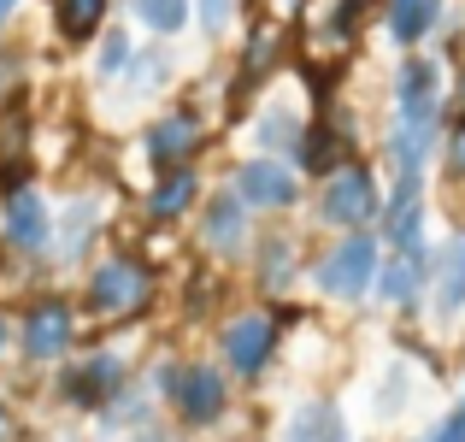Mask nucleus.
<instances>
[{
  "label": "nucleus",
  "mask_w": 465,
  "mask_h": 442,
  "mask_svg": "<svg viewBox=\"0 0 465 442\" xmlns=\"http://www.w3.org/2000/svg\"><path fill=\"white\" fill-rule=\"evenodd\" d=\"M248 213L253 206L242 201L236 189H218L213 201L201 206V242L218 260H242V248H248Z\"/></svg>",
  "instance_id": "nucleus-14"
},
{
  "label": "nucleus",
  "mask_w": 465,
  "mask_h": 442,
  "mask_svg": "<svg viewBox=\"0 0 465 442\" xmlns=\"http://www.w3.org/2000/svg\"><path fill=\"white\" fill-rule=\"evenodd\" d=\"M442 24H448V0H383V35L407 54L436 42Z\"/></svg>",
  "instance_id": "nucleus-15"
},
{
  "label": "nucleus",
  "mask_w": 465,
  "mask_h": 442,
  "mask_svg": "<svg viewBox=\"0 0 465 442\" xmlns=\"http://www.w3.org/2000/svg\"><path fill=\"white\" fill-rule=\"evenodd\" d=\"M389 89H395V118H448V89L436 59H401Z\"/></svg>",
  "instance_id": "nucleus-10"
},
{
  "label": "nucleus",
  "mask_w": 465,
  "mask_h": 442,
  "mask_svg": "<svg viewBox=\"0 0 465 442\" xmlns=\"http://www.w3.org/2000/svg\"><path fill=\"white\" fill-rule=\"evenodd\" d=\"M18 83H24V54H0V106H12V95H18Z\"/></svg>",
  "instance_id": "nucleus-32"
},
{
  "label": "nucleus",
  "mask_w": 465,
  "mask_h": 442,
  "mask_svg": "<svg viewBox=\"0 0 465 442\" xmlns=\"http://www.w3.org/2000/svg\"><path fill=\"white\" fill-rule=\"evenodd\" d=\"M6 431H12V419H6V407H0V442H6Z\"/></svg>",
  "instance_id": "nucleus-38"
},
{
  "label": "nucleus",
  "mask_w": 465,
  "mask_h": 442,
  "mask_svg": "<svg viewBox=\"0 0 465 442\" xmlns=\"http://www.w3.org/2000/svg\"><path fill=\"white\" fill-rule=\"evenodd\" d=\"M360 18H365V0H330L324 35H318V42H324V47H348L353 35H360Z\"/></svg>",
  "instance_id": "nucleus-28"
},
{
  "label": "nucleus",
  "mask_w": 465,
  "mask_h": 442,
  "mask_svg": "<svg viewBox=\"0 0 465 442\" xmlns=\"http://www.w3.org/2000/svg\"><path fill=\"white\" fill-rule=\"evenodd\" d=\"M12 12H18V0H0V24H6V18H12Z\"/></svg>",
  "instance_id": "nucleus-36"
},
{
  "label": "nucleus",
  "mask_w": 465,
  "mask_h": 442,
  "mask_svg": "<svg viewBox=\"0 0 465 442\" xmlns=\"http://www.w3.org/2000/svg\"><path fill=\"white\" fill-rule=\"evenodd\" d=\"M454 118H465V71H460V83H454Z\"/></svg>",
  "instance_id": "nucleus-34"
},
{
  "label": "nucleus",
  "mask_w": 465,
  "mask_h": 442,
  "mask_svg": "<svg viewBox=\"0 0 465 442\" xmlns=\"http://www.w3.org/2000/svg\"><path fill=\"white\" fill-rule=\"evenodd\" d=\"M130 24H142V30L153 35V42H177L183 30H189L194 18V0H124Z\"/></svg>",
  "instance_id": "nucleus-22"
},
{
  "label": "nucleus",
  "mask_w": 465,
  "mask_h": 442,
  "mask_svg": "<svg viewBox=\"0 0 465 442\" xmlns=\"http://www.w3.org/2000/svg\"><path fill=\"white\" fill-rule=\"evenodd\" d=\"M71 337H77V313H71V301H59V295H42V301L24 313L18 348H24V360L47 366V360H59V354L71 348Z\"/></svg>",
  "instance_id": "nucleus-9"
},
{
  "label": "nucleus",
  "mask_w": 465,
  "mask_h": 442,
  "mask_svg": "<svg viewBox=\"0 0 465 442\" xmlns=\"http://www.w3.org/2000/svg\"><path fill=\"white\" fill-rule=\"evenodd\" d=\"M201 142H206V118L194 113V106H171V113H159V118L142 125L136 154H142V166H148V177H165V171H177V166H194Z\"/></svg>",
  "instance_id": "nucleus-2"
},
{
  "label": "nucleus",
  "mask_w": 465,
  "mask_h": 442,
  "mask_svg": "<svg viewBox=\"0 0 465 442\" xmlns=\"http://www.w3.org/2000/svg\"><path fill=\"white\" fill-rule=\"evenodd\" d=\"M348 147H353V125H348V113H336V118L324 113V118H312V125H307V142H301L295 166H301V171H312V177H330L341 159H353Z\"/></svg>",
  "instance_id": "nucleus-16"
},
{
  "label": "nucleus",
  "mask_w": 465,
  "mask_h": 442,
  "mask_svg": "<svg viewBox=\"0 0 465 442\" xmlns=\"http://www.w3.org/2000/svg\"><path fill=\"white\" fill-rule=\"evenodd\" d=\"M230 189L253 206V213H289L301 201V166L277 154H253L230 171Z\"/></svg>",
  "instance_id": "nucleus-7"
},
{
  "label": "nucleus",
  "mask_w": 465,
  "mask_h": 442,
  "mask_svg": "<svg viewBox=\"0 0 465 442\" xmlns=\"http://www.w3.org/2000/svg\"><path fill=\"white\" fill-rule=\"evenodd\" d=\"M171 77H177V59H171V47H165V42H148V47H136V59H130V71H124L118 83H124L130 101H153V95L171 89Z\"/></svg>",
  "instance_id": "nucleus-19"
},
{
  "label": "nucleus",
  "mask_w": 465,
  "mask_h": 442,
  "mask_svg": "<svg viewBox=\"0 0 465 442\" xmlns=\"http://www.w3.org/2000/svg\"><path fill=\"white\" fill-rule=\"evenodd\" d=\"M54 225L59 213L47 206L42 189H12L0 195V242H6L12 254H24V260H35V254H54Z\"/></svg>",
  "instance_id": "nucleus-6"
},
{
  "label": "nucleus",
  "mask_w": 465,
  "mask_h": 442,
  "mask_svg": "<svg viewBox=\"0 0 465 442\" xmlns=\"http://www.w3.org/2000/svg\"><path fill=\"white\" fill-rule=\"evenodd\" d=\"M401 407H407V366H389V377H383V389H377L371 413H377V419H395Z\"/></svg>",
  "instance_id": "nucleus-30"
},
{
  "label": "nucleus",
  "mask_w": 465,
  "mask_h": 442,
  "mask_svg": "<svg viewBox=\"0 0 465 442\" xmlns=\"http://www.w3.org/2000/svg\"><path fill=\"white\" fill-rule=\"evenodd\" d=\"M106 6H113V0H54V30H59V42H71V47L89 42L94 47V35L106 30Z\"/></svg>",
  "instance_id": "nucleus-24"
},
{
  "label": "nucleus",
  "mask_w": 465,
  "mask_h": 442,
  "mask_svg": "<svg viewBox=\"0 0 465 442\" xmlns=\"http://www.w3.org/2000/svg\"><path fill=\"white\" fill-rule=\"evenodd\" d=\"M318 218L336 230H365L383 218V189H377L371 166L360 159H341L330 177H318Z\"/></svg>",
  "instance_id": "nucleus-1"
},
{
  "label": "nucleus",
  "mask_w": 465,
  "mask_h": 442,
  "mask_svg": "<svg viewBox=\"0 0 465 442\" xmlns=\"http://www.w3.org/2000/svg\"><path fill=\"white\" fill-rule=\"evenodd\" d=\"M307 106L295 101V95H283L277 89L272 101L253 113V142H260V154H277V159H295L301 154V142H307Z\"/></svg>",
  "instance_id": "nucleus-13"
},
{
  "label": "nucleus",
  "mask_w": 465,
  "mask_h": 442,
  "mask_svg": "<svg viewBox=\"0 0 465 442\" xmlns=\"http://www.w3.org/2000/svg\"><path fill=\"white\" fill-rule=\"evenodd\" d=\"M242 77H236V89L230 95H248V89H260L272 71H283V24H260V30L248 35V54H242Z\"/></svg>",
  "instance_id": "nucleus-21"
},
{
  "label": "nucleus",
  "mask_w": 465,
  "mask_h": 442,
  "mask_svg": "<svg viewBox=\"0 0 465 442\" xmlns=\"http://www.w3.org/2000/svg\"><path fill=\"white\" fill-rule=\"evenodd\" d=\"M430 284H436V313L460 318V306H465V230L436 254V277Z\"/></svg>",
  "instance_id": "nucleus-25"
},
{
  "label": "nucleus",
  "mask_w": 465,
  "mask_h": 442,
  "mask_svg": "<svg viewBox=\"0 0 465 442\" xmlns=\"http://www.w3.org/2000/svg\"><path fill=\"white\" fill-rule=\"evenodd\" d=\"M430 277H436L430 242H407V248H395L377 266V301L383 306H419V295H424Z\"/></svg>",
  "instance_id": "nucleus-11"
},
{
  "label": "nucleus",
  "mask_w": 465,
  "mask_h": 442,
  "mask_svg": "<svg viewBox=\"0 0 465 442\" xmlns=\"http://www.w3.org/2000/svg\"><path fill=\"white\" fill-rule=\"evenodd\" d=\"M201 201V171L194 166H177V171H165V177H153V189H148V218H159V225H171V218H183L189 206Z\"/></svg>",
  "instance_id": "nucleus-20"
},
{
  "label": "nucleus",
  "mask_w": 465,
  "mask_h": 442,
  "mask_svg": "<svg viewBox=\"0 0 465 442\" xmlns=\"http://www.w3.org/2000/svg\"><path fill=\"white\" fill-rule=\"evenodd\" d=\"M159 384H165V401L177 407L183 425H218L230 407V389H224V372H213V366L201 360H177L159 372Z\"/></svg>",
  "instance_id": "nucleus-5"
},
{
  "label": "nucleus",
  "mask_w": 465,
  "mask_h": 442,
  "mask_svg": "<svg viewBox=\"0 0 465 442\" xmlns=\"http://www.w3.org/2000/svg\"><path fill=\"white\" fill-rule=\"evenodd\" d=\"M377 266H383L377 236L371 230H348V236L312 266V277H318V289H324L330 301H360V295L377 284Z\"/></svg>",
  "instance_id": "nucleus-4"
},
{
  "label": "nucleus",
  "mask_w": 465,
  "mask_h": 442,
  "mask_svg": "<svg viewBox=\"0 0 465 442\" xmlns=\"http://www.w3.org/2000/svg\"><path fill=\"white\" fill-rule=\"evenodd\" d=\"M153 295V272L148 260H136V254H113V260H101L89 272V289H83V301H89L94 318H130L142 313Z\"/></svg>",
  "instance_id": "nucleus-3"
},
{
  "label": "nucleus",
  "mask_w": 465,
  "mask_h": 442,
  "mask_svg": "<svg viewBox=\"0 0 465 442\" xmlns=\"http://www.w3.org/2000/svg\"><path fill=\"white\" fill-rule=\"evenodd\" d=\"M283 442H348V425H341L336 401H301L283 425Z\"/></svg>",
  "instance_id": "nucleus-23"
},
{
  "label": "nucleus",
  "mask_w": 465,
  "mask_h": 442,
  "mask_svg": "<svg viewBox=\"0 0 465 442\" xmlns=\"http://www.w3.org/2000/svg\"><path fill=\"white\" fill-rule=\"evenodd\" d=\"M430 442H465V407H460V413H448V419L430 431Z\"/></svg>",
  "instance_id": "nucleus-33"
},
{
  "label": "nucleus",
  "mask_w": 465,
  "mask_h": 442,
  "mask_svg": "<svg viewBox=\"0 0 465 442\" xmlns=\"http://www.w3.org/2000/svg\"><path fill=\"white\" fill-rule=\"evenodd\" d=\"M442 166H448V183H460V189H465V118H454V130H448Z\"/></svg>",
  "instance_id": "nucleus-31"
},
{
  "label": "nucleus",
  "mask_w": 465,
  "mask_h": 442,
  "mask_svg": "<svg viewBox=\"0 0 465 442\" xmlns=\"http://www.w3.org/2000/svg\"><path fill=\"white\" fill-rule=\"evenodd\" d=\"M277 6H283V12H301V6H307V0H277Z\"/></svg>",
  "instance_id": "nucleus-37"
},
{
  "label": "nucleus",
  "mask_w": 465,
  "mask_h": 442,
  "mask_svg": "<svg viewBox=\"0 0 465 442\" xmlns=\"http://www.w3.org/2000/svg\"><path fill=\"white\" fill-rule=\"evenodd\" d=\"M242 18V0H194V24H201L206 35H230V24Z\"/></svg>",
  "instance_id": "nucleus-29"
},
{
  "label": "nucleus",
  "mask_w": 465,
  "mask_h": 442,
  "mask_svg": "<svg viewBox=\"0 0 465 442\" xmlns=\"http://www.w3.org/2000/svg\"><path fill=\"white\" fill-rule=\"evenodd\" d=\"M272 354H277V313L253 306V313H236L224 325V366L236 377H260Z\"/></svg>",
  "instance_id": "nucleus-8"
},
{
  "label": "nucleus",
  "mask_w": 465,
  "mask_h": 442,
  "mask_svg": "<svg viewBox=\"0 0 465 442\" xmlns=\"http://www.w3.org/2000/svg\"><path fill=\"white\" fill-rule=\"evenodd\" d=\"M0 354H6V313H0Z\"/></svg>",
  "instance_id": "nucleus-39"
},
{
  "label": "nucleus",
  "mask_w": 465,
  "mask_h": 442,
  "mask_svg": "<svg viewBox=\"0 0 465 442\" xmlns=\"http://www.w3.org/2000/svg\"><path fill=\"white\" fill-rule=\"evenodd\" d=\"M389 248H407V242H424V183H389L383 195V218H377Z\"/></svg>",
  "instance_id": "nucleus-17"
},
{
  "label": "nucleus",
  "mask_w": 465,
  "mask_h": 442,
  "mask_svg": "<svg viewBox=\"0 0 465 442\" xmlns=\"http://www.w3.org/2000/svg\"><path fill=\"white\" fill-rule=\"evenodd\" d=\"M130 442H171V437H159V431H136Z\"/></svg>",
  "instance_id": "nucleus-35"
},
{
  "label": "nucleus",
  "mask_w": 465,
  "mask_h": 442,
  "mask_svg": "<svg viewBox=\"0 0 465 442\" xmlns=\"http://www.w3.org/2000/svg\"><path fill=\"white\" fill-rule=\"evenodd\" d=\"M295 272H301V266H295V242H289V236H265L260 242V289L283 295L289 284H295Z\"/></svg>",
  "instance_id": "nucleus-27"
},
{
  "label": "nucleus",
  "mask_w": 465,
  "mask_h": 442,
  "mask_svg": "<svg viewBox=\"0 0 465 442\" xmlns=\"http://www.w3.org/2000/svg\"><path fill=\"white\" fill-rule=\"evenodd\" d=\"M94 230H101V201H94V195H77V201L59 213V225H54V254H59L54 266H77L83 254H89Z\"/></svg>",
  "instance_id": "nucleus-18"
},
{
  "label": "nucleus",
  "mask_w": 465,
  "mask_h": 442,
  "mask_svg": "<svg viewBox=\"0 0 465 442\" xmlns=\"http://www.w3.org/2000/svg\"><path fill=\"white\" fill-rule=\"evenodd\" d=\"M118 389H124V354H113V348L89 354L83 366H71V372L59 377V396H65L71 407H83V413L106 407V401H113Z\"/></svg>",
  "instance_id": "nucleus-12"
},
{
  "label": "nucleus",
  "mask_w": 465,
  "mask_h": 442,
  "mask_svg": "<svg viewBox=\"0 0 465 442\" xmlns=\"http://www.w3.org/2000/svg\"><path fill=\"white\" fill-rule=\"evenodd\" d=\"M130 59H136V35H130L124 24H106V30L94 35V59H89V77H94V83H101V89H106V83H118V77H124V71H130Z\"/></svg>",
  "instance_id": "nucleus-26"
}]
</instances>
